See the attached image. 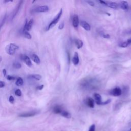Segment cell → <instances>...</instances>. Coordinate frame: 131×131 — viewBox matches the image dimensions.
I'll list each match as a JSON object with an SVG mask.
<instances>
[{
	"label": "cell",
	"instance_id": "cell-1",
	"mask_svg": "<svg viewBox=\"0 0 131 131\" xmlns=\"http://www.w3.org/2000/svg\"><path fill=\"white\" fill-rule=\"evenodd\" d=\"M80 87L85 90H97L100 86L99 81L93 77H88L83 79L80 82Z\"/></svg>",
	"mask_w": 131,
	"mask_h": 131
},
{
	"label": "cell",
	"instance_id": "cell-2",
	"mask_svg": "<svg viewBox=\"0 0 131 131\" xmlns=\"http://www.w3.org/2000/svg\"><path fill=\"white\" fill-rule=\"evenodd\" d=\"M62 14V9L61 8L58 13L57 14V15L55 16V17L53 18V19L52 20V21L49 24L48 27L47 28V31L49 30L50 29L52 28L53 27L55 26V25L59 21L61 15Z\"/></svg>",
	"mask_w": 131,
	"mask_h": 131
},
{
	"label": "cell",
	"instance_id": "cell-3",
	"mask_svg": "<svg viewBox=\"0 0 131 131\" xmlns=\"http://www.w3.org/2000/svg\"><path fill=\"white\" fill-rule=\"evenodd\" d=\"M19 47L13 43L8 45L6 47V51L7 53L10 55H13L15 54L16 51L18 49Z\"/></svg>",
	"mask_w": 131,
	"mask_h": 131
},
{
	"label": "cell",
	"instance_id": "cell-4",
	"mask_svg": "<svg viewBox=\"0 0 131 131\" xmlns=\"http://www.w3.org/2000/svg\"><path fill=\"white\" fill-rule=\"evenodd\" d=\"M94 98L96 101V103L98 105H105L111 102V99H108L104 102L101 101V96L98 93H95L94 94Z\"/></svg>",
	"mask_w": 131,
	"mask_h": 131
},
{
	"label": "cell",
	"instance_id": "cell-5",
	"mask_svg": "<svg viewBox=\"0 0 131 131\" xmlns=\"http://www.w3.org/2000/svg\"><path fill=\"white\" fill-rule=\"evenodd\" d=\"M109 94L111 96L114 97H118L122 94V90L120 89V88L117 86L111 90L109 91Z\"/></svg>",
	"mask_w": 131,
	"mask_h": 131
},
{
	"label": "cell",
	"instance_id": "cell-6",
	"mask_svg": "<svg viewBox=\"0 0 131 131\" xmlns=\"http://www.w3.org/2000/svg\"><path fill=\"white\" fill-rule=\"evenodd\" d=\"M49 7L48 6L43 5L41 6H38L34 9H33V12H46L49 11Z\"/></svg>",
	"mask_w": 131,
	"mask_h": 131
},
{
	"label": "cell",
	"instance_id": "cell-7",
	"mask_svg": "<svg viewBox=\"0 0 131 131\" xmlns=\"http://www.w3.org/2000/svg\"><path fill=\"white\" fill-rule=\"evenodd\" d=\"M23 2V1H19L17 6H16V7L15 8V9L14 10V11H13L12 12V15H11V20H13L14 19V18L16 16V15H17V13L18 12L21 6V5H22V3Z\"/></svg>",
	"mask_w": 131,
	"mask_h": 131
},
{
	"label": "cell",
	"instance_id": "cell-8",
	"mask_svg": "<svg viewBox=\"0 0 131 131\" xmlns=\"http://www.w3.org/2000/svg\"><path fill=\"white\" fill-rule=\"evenodd\" d=\"M21 59L28 67H31L32 66V63L30 58L26 55H22L21 56Z\"/></svg>",
	"mask_w": 131,
	"mask_h": 131
},
{
	"label": "cell",
	"instance_id": "cell-9",
	"mask_svg": "<svg viewBox=\"0 0 131 131\" xmlns=\"http://www.w3.org/2000/svg\"><path fill=\"white\" fill-rule=\"evenodd\" d=\"M85 103L90 108L94 107V100L91 97H88L85 100Z\"/></svg>",
	"mask_w": 131,
	"mask_h": 131
},
{
	"label": "cell",
	"instance_id": "cell-10",
	"mask_svg": "<svg viewBox=\"0 0 131 131\" xmlns=\"http://www.w3.org/2000/svg\"><path fill=\"white\" fill-rule=\"evenodd\" d=\"M37 112L36 111H32V112H27V113H22L19 115V117H33L35 116Z\"/></svg>",
	"mask_w": 131,
	"mask_h": 131
},
{
	"label": "cell",
	"instance_id": "cell-11",
	"mask_svg": "<svg viewBox=\"0 0 131 131\" xmlns=\"http://www.w3.org/2000/svg\"><path fill=\"white\" fill-rule=\"evenodd\" d=\"M79 24L78 16L77 14L74 15L72 19V24L75 28H77Z\"/></svg>",
	"mask_w": 131,
	"mask_h": 131
},
{
	"label": "cell",
	"instance_id": "cell-12",
	"mask_svg": "<svg viewBox=\"0 0 131 131\" xmlns=\"http://www.w3.org/2000/svg\"><path fill=\"white\" fill-rule=\"evenodd\" d=\"M80 25L86 31H90L91 30L90 25L85 21H81L80 23Z\"/></svg>",
	"mask_w": 131,
	"mask_h": 131
},
{
	"label": "cell",
	"instance_id": "cell-13",
	"mask_svg": "<svg viewBox=\"0 0 131 131\" xmlns=\"http://www.w3.org/2000/svg\"><path fill=\"white\" fill-rule=\"evenodd\" d=\"M106 2V6L112 8L113 9H118L119 5L115 2Z\"/></svg>",
	"mask_w": 131,
	"mask_h": 131
},
{
	"label": "cell",
	"instance_id": "cell-14",
	"mask_svg": "<svg viewBox=\"0 0 131 131\" xmlns=\"http://www.w3.org/2000/svg\"><path fill=\"white\" fill-rule=\"evenodd\" d=\"M79 62V59L78 54L77 52H75L72 58V63L74 64V65L77 66Z\"/></svg>",
	"mask_w": 131,
	"mask_h": 131
},
{
	"label": "cell",
	"instance_id": "cell-15",
	"mask_svg": "<svg viewBox=\"0 0 131 131\" xmlns=\"http://www.w3.org/2000/svg\"><path fill=\"white\" fill-rule=\"evenodd\" d=\"M130 45H131V38H129L127 39L126 41H124L121 42L119 45V47L121 48H126V47H127L128 46H130Z\"/></svg>",
	"mask_w": 131,
	"mask_h": 131
},
{
	"label": "cell",
	"instance_id": "cell-16",
	"mask_svg": "<svg viewBox=\"0 0 131 131\" xmlns=\"http://www.w3.org/2000/svg\"><path fill=\"white\" fill-rule=\"evenodd\" d=\"M63 110V109L62 108V107L61 106L57 105H55L53 107V112L55 114H60Z\"/></svg>",
	"mask_w": 131,
	"mask_h": 131
},
{
	"label": "cell",
	"instance_id": "cell-17",
	"mask_svg": "<svg viewBox=\"0 0 131 131\" xmlns=\"http://www.w3.org/2000/svg\"><path fill=\"white\" fill-rule=\"evenodd\" d=\"M120 8L122 10H126L128 7V4L126 1H121L119 4Z\"/></svg>",
	"mask_w": 131,
	"mask_h": 131
},
{
	"label": "cell",
	"instance_id": "cell-18",
	"mask_svg": "<svg viewBox=\"0 0 131 131\" xmlns=\"http://www.w3.org/2000/svg\"><path fill=\"white\" fill-rule=\"evenodd\" d=\"M31 58L32 59L33 61L36 64H39L40 63V59L37 55L33 54V55H31Z\"/></svg>",
	"mask_w": 131,
	"mask_h": 131
},
{
	"label": "cell",
	"instance_id": "cell-19",
	"mask_svg": "<svg viewBox=\"0 0 131 131\" xmlns=\"http://www.w3.org/2000/svg\"><path fill=\"white\" fill-rule=\"evenodd\" d=\"M75 45L77 47V48L78 49H79L80 48H81L83 46V42L81 40V39H77L75 40Z\"/></svg>",
	"mask_w": 131,
	"mask_h": 131
},
{
	"label": "cell",
	"instance_id": "cell-20",
	"mask_svg": "<svg viewBox=\"0 0 131 131\" xmlns=\"http://www.w3.org/2000/svg\"><path fill=\"white\" fill-rule=\"evenodd\" d=\"M60 114L62 116H63V117L66 118H68V119L70 118L71 117V114H70L69 112H68V111L64 110H63Z\"/></svg>",
	"mask_w": 131,
	"mask_h": 131
},
{
	"label": "cell",
	"instance_id": "cell-21",
	"mask_svg": "<svg viewBox=\"0 0 131 131\" xmlns=\"http://www.w3.org/2000/svg\"><path fill=\"white\" fill-rule=\"evenodd\" d=\"M33 19H31L29 20V21H28L27 23L26 28V31L28 32L29 31H30L31 29V28L33 26Z\"/></svg>",
	"mask_w": 131,
	"mask_h": 131
},
{
	"label": "cell",
	"instance_id": "cell-22",
	"mask_svg": "<svg viewBox=\"0 0 131 131\" xmlns=\"http://www.w3.org/2000/svg\"><path fill=\"white\" fill-rule=\"evenodd\" d=\"M28 78L33 79L36 80H39L41 78V76L38 74H33V75H30L28 76Z\"/></svg>",
	"mask_w": 131,
	"mask_h": 131
},
{
	"label": "cell",
	"instance_id": "cell-23",
	"mask_svg": "<svg viewBox=\"0 0 131 131\" xmlns=\"http://www.w3.org/2000/svg\"><path fill=\"white\" fill-rule=\"evenodd\" d=\"M7 14L6 13L2 18L1 19H0V30L2 28V27L3 26V25H4L6 20V19H7Z\"/></svg>",
	"mask_w": 131,
	"mask_h": 131
},
{
	"label": "cell",
	"instance_id": "cell-24",
	"mask_svg": "<svg viewBox=\"0 0 131 131\" xmlns=\"http://www.w3.org/2000/svg\"><path fill=\"white\" fill-rule=\"evenodd\" d=\"M24 83V81L21 77H18L15 82V84L18 86H21Z\"/></svg>",
	"mask_w": 131,
	"mask_h": 131
},
{
	"label": "cell",
	"instance_id": "cell-25",
	"mask_svg": "<svg viewBox=\"0 0 131 131\" xmlns=\"http://www.w3.org/2000/svg\"><path fill=\"white\" fill-rule=\"evenodd\" d=\"M23 33H24V36L25 38H27V39H31L32 38V36H31V35L28 32V31H25V32H23Z\"/></svg>",
	"mask_w": 131,
	"mask_h": 131
},
{
	"label": "cell",
	"instance_id": "cell-26",
	"mask_svg": "<svg viewBox=\"0 0 131 131\" xmlns=\"http://www.w3.org/2000/svg\"><path fill=\"white\" fill-rule=\"evenodd\" d=\"M13 67L15 69H20L21 68V64L20 63H19V62H14L13 64Z\"/></svg>",
	"mask_w": 131,
	"mask_h": 131
},
{
	"label": "cell",
	"instance_id": "cell-27",
	"mask_svg": "<svg viewBox=\"0 0 131 131\" xmlns=\"http://www.w3.org/2000/svg\"><path fill=\"white\" fill-rule=\"evenodd\" d=\"M15 94L16 96H18V97H20L22 95V92L21 91H20V89H16L15 91Z\"/></svg>",
	"mask_w": 131,
	"mask_h": 131
},
{
	"label": "cell",
	"instance_id": "cell-28",
	"mask_svg": "<svg viewBox=\"0 0 131 131\" xmlns=\"http://www.w3.org/2000/svg\"><path fill=\"white\" fill-rule=\"evenodd\" d=\"M95 128H96L95 125L94 124H93L89 127V131H95Z\"/></svg>",
	"mask_w": 131,
	"mask_h": 131
},
{
	"label": "cell",
	"instance_id": "cell-29",
	"mask_svg": "<svg viewBox=\"0 0 131 131\" xmlns=\"http://www.w3.org/2000/svg\"><path fill=\"white\" fill-rule=\"evenodd\" d=\"M64 27V22H61L58 26V29L60 30H62Z\"/></svg>",
	"mask_w": 131,
	"mask_h": 131
},
{
	"label": "cell",
	"instance_id": "cell-30",
	"mask_svg": "<svg viewBox=\"0 0 131 131\" xmlns=\"http://www.w3.org/2000/svg\"><path fill=\"white\" fill-rule=\"evenodd\" d=\"M7 79L9 80H14L15 79H16V77L14 76H11V75H8L7 76Z\"/></svg>",
	"mask_w": 131,
	"mask_h": 131
},
{
	"label": "cell",
	"instance_id": "cell-31",
	"mask_svg": "<svg viewBox=\"0 0 131 131\" xmlns=\"http://www.w3.org/2000/svg\"><path fill=\"white\" fill-rule=\"evenodd\" d=\"M9 101L11 103H13L14 101V98L12 96H10L9 98Z\"/></svg>",
	"mask_w": 131,
	"mask_h": 131
},
{
	"label": "cell",
	"instance_id": "cell-32",
	"mask_svg": "<svg viewBox=\"0 0 131 131\" xmlns=\"http://www.w3.org/2000/svg\"><path fill=\"white\" fill-rule=\"evenodd\" d=\"M101 36L105 38H109L110 37V35L108 34H105L103 33V34L101 35Z\"/></svg>",
	"mask_w": 131,
	"mask_h": 131
},
{
	"label": "cell",
	"instance_id": "cell-33",
	"mask_svg": "<svg viewBox=\"0 0 131 131\" xmlns=\"http://www.w3.org/2000/svg\"><path fill=\"white\" fill-rule=\"evenodd\" d=\"M86 3H87L89 5H90V6H94V5H95V4H94V3L93 1H86Z\"/></svg>",
	"mask_w": 131,
	"mask_h": 131
},
{
	"label": "cell",
	"instance_id": "cell-34",
	"mask_svg": "<svg viewBox=\"0 0 131 131\" xmlns=\"http://www.w3.org/2000/svg\"><path fill=\"white\" fill-rule=\"evenodd\" d=\"M43 86H44V85L42 84V85H39V86H37V87H36V89H37V90H41L43 88Z\"/></svg>",
	"mask_w": 131,
	"mask_h": 131
},
{
	"label": "cell",
	"instance_id": "cell-35",
	"mask_svg": "<svg viewBox=\"0 0 131 131\" xmlns=\"http://www.w3.org/2000/svg\"><path fill=\"white\" fill-rule=\"evenodd\" d=\"M5 83L2 81H0V88H3L5 86Z\"/></svg>",
	"mask_w": 131,
	"mask_h": 131
},
{
	"label": "cell",
	"instance_id": "cell-36",
	"mask_svg": "<svg viewBox=\"0 0 131 131\" xmlns=\"http://www.w3.org/2000/svg\"><path fill=\"white\" fill-rule=\"evenodd\" d=\"M3 74H4V76H6L7 72H6V69H4L3 70Z\"/></svg>",
	"mask_w": 131,
	"mask_h": 131
},
{
	"label": "cell",
	"instance_id": "cell-37",
	"mask_svg": "<svg viewBox=\"0 0 131 131\" xmlns=\"http://www.w3.org/2000/svg\"><path fill=\"white\" fill-rule=\"evenodd\" d=\"M2 57L1 56H0V62H1V61H2Z\"/></svg>",
	"mask_w": 131,
	"mask_h": 131
},
{
	"label": "cell",
	"instance_id": "cell-38",
	"mask_svg": "<svg viewBox=\"0 0 131 131\" xmlns=\"http://www.w3.org/2000/svg\"><path fill=\"white\" fill-rule=\"evenodd\" d=\"M127 131H131V128H130V129H128Z\"/></svg>",
	"mask_w": 131,
	"mask_h": 131
}]
</instances>
